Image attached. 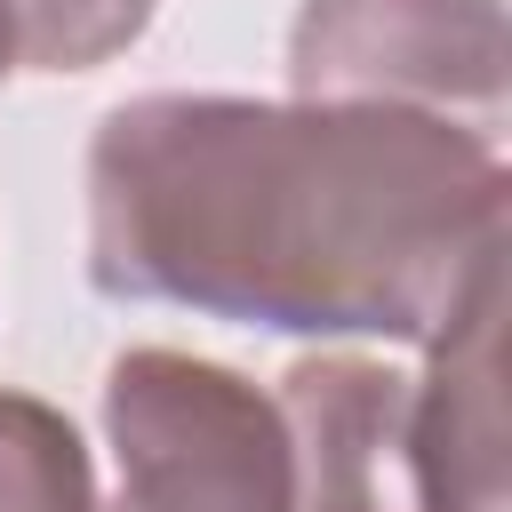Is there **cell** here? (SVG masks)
Returning a JSON list of instances; mask_svg holds the SVG:
<instances>
[{
	"label": "cell",
	"mask_w": 512,
	"mask_h": 512,
	"mask_svg": "<svg viewBox=\"0 0 512 512\" xmlns=\"http://www.w3.org/2000/svg\"><path fill=\"white\" fill-rule=\"evenodd\" d=\"M504 152L408 104L128 96L88 136V280L280 336L424 344L504 272Z\"/></svg>",
	"instance_id": "6da1fadb"
},
{
	"label": "cell",
	"mask_w": 512,
	"mask_h": 512,
	"mask_svg": "<svg viewBox=\"0 0 512 512\" xmlns=\"http://www.w3.org/2000/svg\"><path fill=\"white\" fill-rule=\"evenodd\" d=\"M8 64H16V32H8V0H0V80H8Z\"/></svg>",
	"instance_id": "ba28073f"
},
{
	"label": "cell",
	"mask_w": 512,
	"mask_h": 512,
	"mask_svg": "<svg viewBox=\"0 0 512 512\" xmlns=\"http://www.w3.org/2000/svg\"><path fill=\"white\" fill-rule=\"evenodd\" d=\"M288 80L320 104L496 112L512 80L504 0H304Z\"/></svg>",
	"instance_id": "3957f363"
},
{
	"label": "cell",
	"mask_w": 512,
	"mask_h": 512,
	"mask_svg": "<svg viewBox=\"0 0 512 512\" xmlns=\"http://www.w3.org/2000/svg\"><path fill=\"white\" fill-rule=\"evenodd\" d=\"M0 512H104L72 416L32 392H0Z\"/></svg>",
	"instance_id": "8992f818"
},
{
	"label": "cell",
	"mask_w": 512,
	"mask_h": 512,
	"mask_svg": "<svg viewBox=\"0 0 512 512\" xmlns=\"http://www.w3.org/2000/svg\"><path fill=\"white\" fill-rule=\"evenodd\" d=\"M496 320L504 272H488L432 344V368L408 376V448L424 512H512L504 488V400H496Z\"/></svg>",
	"instance_id": "5b68a950"
},
{
	"label": "cell",
	"mask_w": 512,
	"mask_h": 512,
	"mask_svg": "<svg viewBox=\"0 0 512 512\" xmlns=\"http://www.w3.org/2000/svg\"><path fill=\"white\" fill-rule=\"evenodd\" d=\"M160 0H8L16 64L32 72H96L128 40H144Z\"/></svg>",
	"instance_id": "52a82bcc"
},
{
	"label": "cell",
	"mask_w": 512,
	"mask_h": 512,
	"mask_svg": "<svg viewBox=\"0 0 512 512\" xmlns=\"http://www.w3.org/2000/svg\"><path fill=\"white\" fill-rule=\"evenodd\" d=\"M304 512H424L408 448V376L360 352H320L280 376Z\"/></svg>",
	"instance_id": "277c9868"
},
{
	"label": "cell",
	"mask_w": 512,
	"mask_h": 512,
	"mask_svg": "<svg viewBox=\"0 0 512 512\" xmlns=\"http://www.w3.org/2000/svg\"><path fill=\"white\" fill-rule=\"evenodd\" d=\"M104 440L120 464L112 512H304L280 400L224 360L120 352L104 368Z\"/></svg>",
	"instance_id": "7a4b0ae2"
}]
</instances>
